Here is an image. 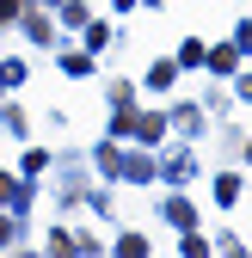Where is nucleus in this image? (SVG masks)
<instances>
[{
  "label": "nucleus",
  "instance_id": "1",
  "mask_svg": "<svg viewBox=\"0 0 252 258\" xmlns=\"http://www.w3.org/2000/svg\"><path fill=\"white\" fill-rule=\"evenodd\" d=\"M0 19H19V0H0Z\"/></svg>",
  "mask_w": 252,
  "mask_h": 258
}]
</instances>
